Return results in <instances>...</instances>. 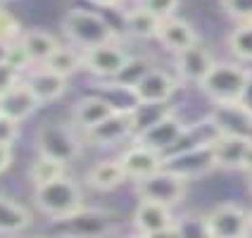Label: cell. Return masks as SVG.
<instances>
[{"label": "cell", "mask_w": 252, "mask_h": 238, "mask_svg": "<svg viewBox=\"0 0 252 238\" xmlns=\"http://www.w3.org/2000/svg\"><path fill=\"white\" fill-rule=\"evenodd\" d=\"M252 71L240 62H214L210 74L197 86L212 105L243 102L250 93Z\"/></svg>", "instance_id": "1"}, {"label": "cell", "mask_w": 252, "mask_h": 238, "mask_svg": "<svg viewBox=\"0 0 252 238\" xmlns=\"http://www.w3.org/2000/svg\"><path fill=\"white\" fill-rule=\"evenodd\" d=\"M62 34L79 50H91V48L117 41V29L105 19V14L86 10V7H71L64 14Z\"/></svg>", "instance_id": "2"}, {"label": "cell", "mask_w": 252, "mask_h": 238, "mask_svg": "<svg viewBox=\"0 0 252 238\" xmlns=\"http://www.w3.org/2000/svg\"><path fill=\"white\" fill-rule=\"evenodd\" d=\"M33 205L53 222H67L86 207L84 191L71 176L33 188Z\"/></svg>", "instance_id": "3"}, {"label": "cell", "mask_w": 252, "mask_h": 238, "mask_svg": "<svg viewBox=\"0 0 252 238\" xmlns=\"http://www.w3.org/2000/svg\"><path fill=\"white\" fill-rule=\"evenodd\" d=\"M79 129L74 124H62V122H45L36 131V150L38 155H45L50 160H57L62 165L74 162L81 155V140L84 136L76 134Z\"/></svg>", "instance_id": "4"}, {"label": "cell", "mask_w": 252, "mask_h": 238, "mask_svg": "<svg viewBox=\"0 0 252 238\" xmlns=\"http://www.w3.org/2000/svg\"><path fill=\"white\" fill-rule=\"evenodd\" d=\"M186 129H188V124L171 107L162 117H157L155 122H150L145 129H140L138 134L133 136V143L145 145V148H150V150H155V153H159L164 157V155H169L179 145V140L183 138Z\"/></svg>", "instance_id": "5"}, {"label": "cell", "mask_w": 252, "mask_h": 238, "mask_svg": "<svg viewBox=\"0 0 252 238\" xmlns=\"http://www.w3.org/2000/svg\"><path fill=\"white\" fill-rule=\"evenodd\" d=\"M188 179H183L179 174L169 171V169H159L153 176L136 181V196L138 200H150V203H159L167 207H179L183 203V198L188 193Z\"/></svg>", "instance_id": "6"}, {"label": "cell", "mask_w": 252, "mask_h": 238, "mask_svg": "<svg viewBox=\"0 0 252 238\" xmlns=\"http://www.w3.org/2000/svg\"><path fill=\"white\" fill-rule=\"evenodd\" d=\"M179 86H181V81L176 79V74L153 67L128 91V96L133 100V107L136 105H169V100L176 96Z\"/></svg>", "instance_id": "7"}, {"label": "cell", "mask_w": 252, "mask_h": 238, "mask_svg": "<svg viewBox=\"0 0 252 238\" xmlns=\"http://www.w3.org/2000/svg\"><path fill=\"white\" fill-rule=\"evenodd\" d=\"M210 238H238L252 234L250 212L238 203H221L205 214Z\"/></svg>", "instance_id": "8"}, {"label": "cell", "mask_w": 252, "mask_h": 238, "mask_svg": "<svg viewBox=\"0 0 252 238\" xmlns=\"http://www.w3.org/2000/svg\"><path fill=\"white\" fill-rule=\"evenodd\" d=\"M81 57H84V69L102 81H114L131 60V55L119 45V41L81 50Z\"/></svg>", "instance_id": "9"}, {"label": "cell", "mask_w": 252, "mask_h": 238, "mask_svg": "<svg viewBox=\"0 0 252 238\" xmlns=\"http://www.w3.org/2000/svg\"><path fill=\"white\" fill-rule=\"evenodd\" d=\"M136 136V110L133 107H119L112 117H107L102 124H98L95 129H91L88 134H84V140L91 145H117L124 140H133Z\"/></svg>", "instance_id": "10"}, {"label": "cell", "mask_w": 252, "mask_h": 238, "mask_svg": "<svg viewBox=\"0 0 252 238\" xmlns=\"http://www.w3.org/2000/svg\"><path fill=\"white\" fill-rule=\"evenodd\" d=\"M164 169L179 174L183 179L193 181L205 174L214 171L217 160H214V148L212 145H197V148H186V150H176L164 157Z\"/></svg>", "instance_id": "11"}, {"label": "cell", "mask_w": 252, "mask_h": 238, "mask_svg": "<svg viewBox=\"0 0 252 238\" xmlns=\"http://www.w3.org/2000/svg\"><path fill=\"white\" fill-rule=\"evenodd\" d=\"M214 55L210 53V48H205L202 43L190 45L188 50H183L179 55H174V74L181 84H195L200 86L202 79L210 74L214 67Z\"/></svg>", "instance_id": "12"}, {"label": "cell", "mask_w": 252, "mask_h": 238, "mask_svg": "<svg viewBox=\"0 0 252 238\" xmlns=\"http://www.w3.org/2000/svg\"><path fill=\"white\" fill-rule=\"evenodd\" d=\"M122 105H114L112 100L102 98V96H84L74 102L71 107V124L81 131V136L88 134L91 129L102 124L107 117H112Z\"/></svg>", "instance_id": "13"}, {"label": "cell", "mask_w": 252, "mask_h": 238, "mask_svg": "<svg viewBox=\"0 0 252 238\" xmlns=\"http://www.w3.org/2000/svg\"><path fill=\"white\" fill-rule=\"evenodd\" d=\"M22 79L29 86V91L33 93V98L38 100L41 107L60 100L67 93V88H69V79L57 76L55 71L45 69V67H31Z\"/></svg>", "instance_id": "14"}, {"label": "cell", "mask_w": 252, "mask_h": 238, "mask_svg": "<svg viewBox=\"0 0 252 238\" xmlns=\"http://www.w3.org/2000/svg\"><path fill=\"white\" fill-rule=\"evenodd\" d=\"M119 162L124 167L128 181H143L148 176H153L155 171L164 167V157L159 153H155L145 145H138V143H131L124 153L119 155Z\"/></svg>", "instance_id": "15"}, {"label": "cell", "mask_w": 252, "mask_h": 238, "mask_svg": "<svg viewBox=\"0 0 252 238\" xmlns=\"http://www.w3.org/2000/svg\"><path fill=\"white\" fill-rule=\"evenodd\" d=\"M155 41L159 43L164 50H169L171 55H179L183 50H188L190 45L200 43V36H197V31L193 29L190 22H186V19H181V17L174 14V17L162 19Z\"/></svg>", "instance_id": "16"}, {"label": "cell", "mask_w": 252, "mask_h": 238, "mask_svg": "<svg viewBox=\"0 0 252 238\" xmlns=\"http://www.w3.org/2000/svg\"><path fill=\"white\" fill-rule=\"evenodd\" d=\"M212 119L221 134L252 136V105H248L245 100L231 102V105H214Z\"/></svg>", "instance_id": "17"}, {"label": "cell", "mask_w": 252, "mask_h": 238, "mask_svg": "<svg viewBox=\"0 0 252 238\" xmlns=\"http://www.w3.org/2000/svg\"><path fill=\"white\" fill-rule=\"evenodd\" d=\"M133 229L140 236H150L155 231H162L176 224L174 210L159 203H150V200H138L136 210H133Z\"/></svg>", "instance_id": "18"}, {"label": "cell", "mask_w": 252, "mask_h": 238, "mask_svg": "<svg viewBox=\"0 0 252 238\" xmlns=\"http://www.w3.org/2000/svg\"><path fill=\"white\" fill-rule=\"evenodd\" d=\"M252 136H233V134H221L219 138L214 140V160L219 169H243L245 157L250 153Z\"/></svg>", "instance_id": "19"}, {"label": "cell", "mask_w": 252, "mask_h": 238, "mask_svg": "<svg viewBox=\"0 0 252 238\" xmlns=\"http://www.w3.org/2000/svg\"><path fill=\"white\" fill-rule=\"evenodd\" d=\"M38 107L41 105H38V100L33 98V93L29 91V86L24 84V79L19 84H14L5 96H0V114L17 122V124L27 122Z\"/></svg>", "instance_id": "20"}, {"label": "cell", "mask_w": 252, "mask_h": 238, "mask_svg": "<svg viewBox=\"0 0 252 238\" xmlns=\"http://www.w3.org/2000/svg\"><path fill=\"white\" fill-rule=\"evenodd\" d=\"M128 181L124 167L119 162V157H107V160H100L93 167L86 171V186L98 191V193H110L117 191L119 186H124Z\"/></svg>", "instance_id": "21"}, {"label": "cell", "mask_w": 252, "mask_h": 238, "mask_svg": "<svg viewBox=\"0 0 252 238\" xmlns=\"http://www.w3.org/2000/svg\"><path fill=\"white\" fill-rule=\"evenodd\" d=\"M19 45H22V50H24V55H27L29 69H31V67H43L62 43L57 41L50 31H43V29H29V31L22 34Z\"/></svg>", "instance_id": "22"}, {"label": "cell", "mask_w": 252, "mask_h": 238, "mask_svg": "<svg viewBox=\"0 0 252 238\" xmlns=\"http://www.w3.org/2000/svg\"><path fill=\"white\" fill-rule=\"evenodd\" d=\"M33 222V214L24 207L22 203H17L14 198L0 193V236H14L27 231Z\"/></svg>", "instance_id": "23"}, {"label": "cell", "mask_w": 252, "mask_h": 238, "mask_svg": "<svg viewBox=\"0 0 252 238\" xmlns=\"http://www.w3.org/2000/svg\"><path fill=\"white\" fill-rule=\"evenodd\" d=\"M62 224H67L69 236L74 238H100L102 234H107V229H110L107 212L88 210V207H84L79 214H74L71 219L62 222Z\"/></svg>", "instance_id": "24"}, {"label": "cell", "mask_w": 252, "mask_h": 238, "mask_svg": "<svg viewBox=\"0 0 252 238\" xmlns=\"http://www.w3.org/2000/svg\"><path fill=\"white\" fill-rule=\"evenodd\" d=\"M122 19H124L126 34H131L133 38H143V41L157 38V31H159V24H162L159 17H155L153 12H148V10L140 7V5L124 10Z\"/></svg>", "instance_id": "25"}, {"label": "cell", "mask_w": 252, "mask_h": 238, "mask_svg": "<svg viewBox=\"0 0 252 238\" xmlns=\"http://www.w3.org/2000/svg\"><path fill=\"white\" fill-rule=\"evenodd\" d=\"M43 67L55 71L57 76L69 79V76H74L79 69H84V57H81V50L74 48V45H60Z\"/></svg>", "instance_id": "26"}, {"label": "cell", "mask_w": 252, "mask_h": 238, "mask_svg": "<svg viewBox=\"0 0 252 238\" xmlns=\"http://www.w3.org/2000/svg\"><path fill=\"white\" fill-rule=\"evenodd\" d=\"M27 176H29V181H31V186L38 188V186H45V183L67 176V165H62V162H57V160H50V157H45V155H38V157L29 165Z\"/></svg>", "instance_id": "27"}, {"label": "cell", "mask_w": 252, "mask_h": 238, "mask_svg": "<svg viewBox=\"0 0 252 238\" xmlns=\"http://www.w3.org/2000/svg\"><path fill=\"white\" fill-rule=\"evenodd\" d=\"M228 50L236 62H252V22H243L228 34Z\"/></svg>", "instance_id": "28"}, {"label": "cell", "mask_w": 252, "mask_h": 238, "mask_svg": "<svg viewBox=\"0 0 252 238\" xmlns=\"http://www.w3.org/2000/svg\"><path fill=\"white\" fill-rule=\"evenodd\" d=\"M150 69H153V67H150V62H148V60H143V57H131V60H128V65L124 67V71H122L114 81H110V86H117V88L131 91V88L138 84L140 79H143Z\"/></svg>", "instance_id": "29"}, {"label": "cell", "mask_w": 252, "mask_h": 238, "mask_svg": "<svg viewBox=\"0 0 252 238\" xmlns=\"http://www.w3.org/2000/svg\"><path fill=\"white\" fill-rule=\"evenodd\" d=\"M176 224L181 229L183 238H210L205 214H186L181 219H176Z\"/></svg>", "instance_id": "30"}, {"label": "cell", "mask_w": 252, "mask_h": 238, "mask_svg": "<svg viewBox=\"0 0 252 238\" xmlns=\"http://www.w3.org/2000/svg\"><path fill=\"white\" fill-rule=\"evenodd\" d=\"M22 24L10 10L0 7V43H17L22 38Z\"/></svg>", "instance_id": "31"}, {"label": "cell", "mask_w": 252, "mask_h": 238, "mask_svg": "<svg viewBox=\"0 0 252 238\" xmlns=\"http://www.w3.org/2000/svg\"><path fill=\"white\" fill-rule=\"evenodd\" d=\"M221 7L228 17H233L238 24L252 22V0H221Z\"/></svg>", "instance_id": "32"}, {"label": "cell", "mask_w": 252, "mask_h": 238, "mask_svg": "<svg viewBox=\"0 0 252 238\" xmlns=\"http://www.w3.org/2000/svg\"><path fill=\"white\" fill-rule=\"evenodd\" d=\"M179 2H181V0H138L140 7H145L148 12H153L155 17H159V19L174 17L176 10H179Z\"/></svg>", "instance_id": "33"}, {"label": "cell", "mask_w": 252, "mask_h": 238, "mask_svg": "<svg viewBox=\"0 0 252 238\" xmlns=\"http://www.w3.org/2000/svg\"><path fill=\"white\" fill-rule=\"evenodd\" d=\"M19 81H22V71L17 69L14 65H10V62H2L0 65V96H5Z\"/></svg>", "instance_id": "34"}, {"label": "cell", "mask_w": 252, "mask_h": 238, "mask_svg": "<svg viewBox=\"0 0 252 238\" xmlns=\"http://www.w3.org/2000/svg\"><path fill=\"white\" fill-rule=\"evenodd\" d=\"M17 138H19V124L0 114V145H10L12 148Z\"/></svg>", "instance_id": "35"}, {"label": "cell", "mask_w": 252, "mask_h": 238, "mask_svg": "<svg viewBox=\"0 0 252 238\" xmlns=\"http://www.w3.org/2000/svg\"><path fill=\"white\" fill-rule=\"evenodd\" d=\"M14 162V153L10 145H0V174H5L7 169L12 167Z\"/></svg>", "instance_id": "36"}, {"label": "cell", "mask_w": 252, "mask_h": 238, "mask_svg": "<svg viewBox=\"0 0 252 238\" xmlns=\"http://www.w3.org/2000/svg\"><path fill=\"white\" fill-rule=\"evenodd\" d=\"M145 238H183L181 236V229H179V224L169 226V229H162V231H155V234H150V236Z\"/></svg>", "instance_id": "37"}, {"label": "cell", "mask_w": 252, "mask_h": 238, "mask_svg": "<svg viewBox=\"0 0 252 238\" xmlns=\"http://www.w3.org/2000/svg\"><path fill=\"white\" fill-rule=\"evenodd\" d=\"M10 53H12V43H0V65L10 62Z\"/></svg>", "instance_id": "38"}, {"label": "cell", "mask_w": 252, "mask_h": 238, "mask_svg": "<svg viewBox=\"0 0 252 238\" xmlns=\"http://www.w3.org/2000/svg\"><path fill=\"white\" fill-rule=\"evenodd\" d=\"M91 2H95L100 7H117V5H122L124 0H91Z\"/></svg>", "instance_id": "39"}, {"label": "cell", "mask_w": 252, "mask_h": 238, "mask_svg": "<svg viewBox=\"0 0 252 238\" xmlns=\"http://www.w3.org/2000/svg\"><path fill=\"white\" fill-rule=\"evenodd\" d=\"M243 171H248L252 176V145H250V153H248V157H245V165H243Z\"/></svg>", "instance_id": "40"}, {"label": "cell", "mask_w": 252, "mask_h": 238, "mask_svg": "<svg viewBox=\"0 0 252 238\" xmlns=\"http://www.w3.org/2000/svg\"><path fill=\"white\" fill-rule=\"evenodd\" d=\"M126 238H145V236H140V234H133V236H126Z\"/></svg>", "instance_id": "41"}, {"label": "cell", "mask_w": 252, "mask_h": 238, "mask_svg": "<svg viewBox=\"0 0 252 238\" xmlns=\"http://www.w3.org/2000/svg\"><path fill=\"white\" fill-rule=\"evenodd\" d=\"M238 238H252V234H245V236H238Z\"/></svg>", "instance_id": "42"}, {"label": "cell", "mask_w": 252, "mask_h": 238, "mask_svg": "<svg viewBox=\"0 0 252 238\" xmlns=\"http://www.w3.org/2000/svg\"><path fill=\"white\" fill-rule=\"evenodd\" d=\"M250 191H252V176H250Z\"/></svg>", "instance_id": "43"}, {"label": "cell", "mask_w": 252, "mask_h": 238, "mask_svg": "<svg viewBox=\"0 0 252 238\" xmlns=\"http://www.w3.org/2000/svg\"><path fill=\"white\" fill-rule=\"evenodd\" d=\"M250 224H252V210H250Z\"/></svg>", "instance_id": "44"}, {"label": "cell", "mask_w": 252, "mask_h": 238, "mask_svg": "<svg viewBox=\"0 0 252 238\" xmlns=\"http://www.w3.org/2000/svg\"><path fill=\"white\" fill-rule=\"evenodd\" d=\"M38 238H45V236H38Z\"/></svg>", "instance_id": "45"}]
</instances>
